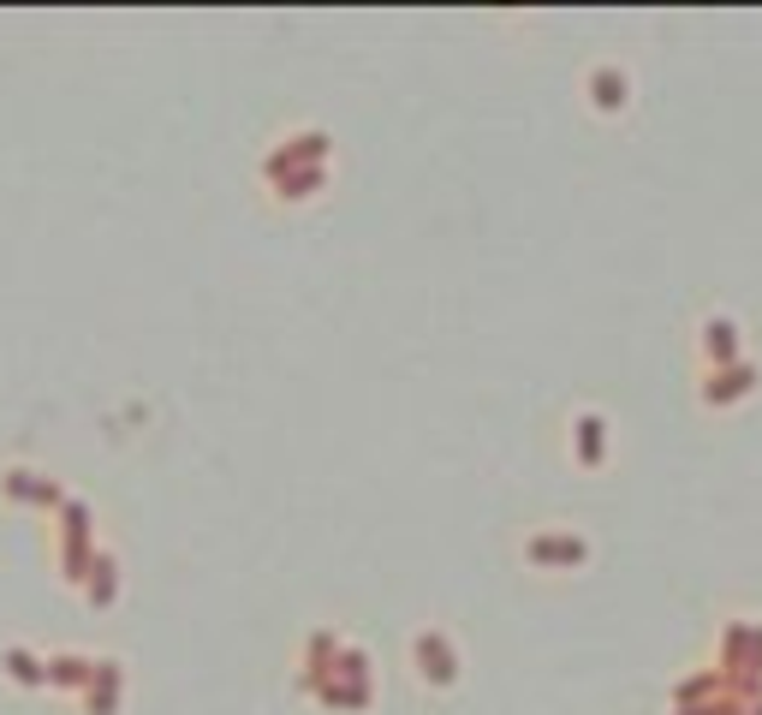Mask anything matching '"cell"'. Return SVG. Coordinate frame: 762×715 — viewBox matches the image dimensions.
Here are the masks:
<instances>
[{
    "mask_svg": "<svg viewBox=\"0 0 762 715\" xmlns=\"http://www.w3.org/2000/svg\"><path fill=\"white\" fill-rule=\"evenodd\" d=\"M519 554H524V566L531 573H584L590 566V554H596V543L578 531V524H531L524 531V543H519Z\"/></svg>",
    "mask_w": 762,
    "mask_h": 715,
    "instance_id": "7a4b0ae2",
    "label": "cell"
},
{
    "mask_svg": "<svg viewBox=\"0 0 762 715\" xmlns=\"http://www.w3.org/2000/svg\"><path fill=\"white\" fill-rule=\"evenodd\" d=\"M328 167H334L328 131H292V138H281L269 155H262V185H269L281 203H304L328 185Z\"/></svg>",
    "mask_w": 762,
    "mask_h": 715,
    "instance_id": "6da1fadb",
    "label": "cell"
},
{
    "mask_svg": "<svg viewBox=\"0 0 762 715\" xmlns=\"http://www.w3.org/2000/svg\"><path fill=\"white\" fill-rule=\"evenodd\" d=\"M0 489H7V501H19V507H24V501H36V507H54V501H61V489H54L42 472H31V465H12V472L0 477Z\"/></svg>",
    "mask_w": 762,
    "mask_h": 715,
    "instance_id": "9c48e42d",
    "label": "cell"
},
{
    "mask_svg": "<svg viewBox=\"0 0 762 715\" xmlns=\"http://www.w3.org/2000/svg\"><path fill=\"white\" fill-rule=\"evenodd\" d=\"M756 393V364L744 358V364H732V370H709L697 382V400H703V412H732V405H744Z\"/></svg>",
    "mask_w": 762,
    "mask_h": 715,
    "instance_id": "52a82bcc",
    "label": "cell"
},
{
    "mask_svg": "<svg viewBox=\"0 0 762 715\" xmlns=\"http://www.w3.org/2000/svg\"><path fill=\"white\" fill-rule=\"evenodd\" d=\"M697 364H703V376L744 364V323H739V316H727V311L703 316V323H697Z\"/></svg>",
    "mask_w": 762,
    "mask_h": 715,
    "instance_id": "8992f818",
    "label": "cell"
},
{
    "mask_svg": "<svg viewBox=\"0 0 762 715\" xmlns=\"http://www.w3.org/2000/svg\"><path fill=\"white\" fill-rule=\"evenodd\" d=\"M566 454H572L578 472H608V459H613V423H608V412L578 405V412L566 418Z\"/></svg>",
    "mask_w": 762,
    "mask_h": 715,
    "instance_id": "277c9868",
    "label": "cell"
},
{
    "mask_svg": "<svg viewBox=\"0 0 762 715\" xmlns=\"http://www.w3.org/2000/svg\"><path fill=\"white\" fill-rule=\"evenodd\" d=\"M721 668H727V680L739 674V668H756L762 674V620H727L721 626Z\"/></svg>",
    "mask_w": 762,
    "mask_h": 715,
    "instance_id": "ba28073f",
    "label": "cell"
},
{
    "mask_svg": "<svg viewBox=\"0 0 762 715\" xmlns=\"http://www.w3.org/2000/svg\"><path fill=\"white\" fill-rule=\"evenodd\" d=\"M632 72L620 61H590L584 66V108L596 113V120H620V113H632Z\"/></svg>",
    "mask_w": 762,
    "mask_h": 715,
    "instance_id": "5b68a950",
    "label": "cell"
},
{
    "mask_svg": "<svg viewBox=\"0 0 762 715\" xmlns=\"http://www.w3.org/2000/svg\"><path fill=\"white\" fill-rule=\"evenodd\" d=\"M405 656H412V674L429 685V692H453V685L465 680V650L459 638L447 632V626H417L412 644H405Z\"/></svg>",
    "mask_w": 762,
    "mask_h": 715,
    "instance_id": "3957f363",
    "label": "cell"
}]
</instances>
